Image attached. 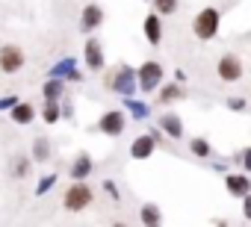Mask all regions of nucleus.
<instances>
[{"instance_id": "f257e3e1", "label": "nucleus", "mask_w": 251, "mask_h": 227, "mask_svg": "<svg viewBox=\"0 0 251 227\" xmlns=\"http://www.w3.org/2000/svg\"><path fill=\"white\" fill-rule=\"evenodd\" d=\"M92 201H95V192H92V186H89L86 180H74V183L65 189V195H62V206H65L68 212H83Z\"/></svg>"}, {"instance_id": "f03ea898", "label": "nucleus", "mask_w": 251, "mask_h": 227, "mask_svg": "<svg viewBox=\"0 0 251 227\" xmlns=\"http://www.w3.org/2000/svg\"><path fill=\"white\" fill-rule=\"evenodd\" d=\"M219 24H222V15H219V9L207 6V9H201V12L195 15V21H192V33H195V39H201V42H210V39H216V33H219Z\"/></svg>"}, {"instance_id": "7ed1b4c3", "label": "nucleus", "mask_w": 251, "mask_h": 227, "mask_svg": "<svg viewBox=\"0 0 251 227\" xmlns=\"http://www.w3.org/2000/svg\"><path fill=\"white\" fill-rule=\"evenodd\" d=\"M106 89H112V91L121 94V97H130V94L136 91V74H133V68L118 65V68L106 77Z\"/></svg>"}, {"instance_id": "20e7f679", "label": "nucleus", "mask_w": 251, "mask_h": 227, "mask_svg": "<svg viewBox=\"0 0 251 227\" xmlns=\"http://www.w3.org/2000/svg\"><path fill=\"white\" fill-rule=\"evenodd\" d=\"M160 86H163V65L154 62V59L142 62V68H139V89L151 94V91H157Z\"/></svg>"}, {"instance_id": "39448f33", "label": "nucleus", "mask_w": 251, "mask_h": 227, "mask_svg": "<svg viewBox=\"0 0 251 227\" xmlns=\"http://www.w3.org/2000/svg\"><path fill=\"white\" fill-rule=\"evenodd\" d=\"M24 68V50L18 45H3L0 47V71L3 74H18Z\"/></svg>"}, {"instance_id": "423d86ee", "label": "nucleus", "mask_w": 251, "mask_h": 227, "mask_svg": "<svg viewBox=\"0 0 251 227\" xmlns=\"http://www.w3.org/2000/svg\"><path fill=\"white\" fill-rule=\"evenodd\" d=\"M216 74H219V80H225V83H236V80L242 77V62H239V56H236V53H225V56L216 62Z\"/></svg>"}, {"instance_id": "0eeeda50", "label": "nucleus", "mask_w": 251, "mask_h": 227, "mask_svg": "<svg viewBox=\"0 0 251 227\" xmlns=\"http://www.w3.org/2000/svg\"><path fill=\"white\" fill-rule=\"evenodd\" d=\"M124 121H127V115H124L121 109H109V112H103V115H100L98 130L103 136H121L124 133Z\"/></svg>"}, {"instance_id": "6e6552de", "label": "nucleus", "mask_w": 251, "mask_h": 227, "mask_svg": "<svg viewBox=\"0 0 251 227\" xmlns=\"http://www.w3.org/2000/svg\"><path fill=\"white\" fill-rule=\"evenodd\" d=\"M157 139H160V130H151L145 136H136L133 145H130V157L133 159H148L154 154V148H157Z\"/></svg>"}, {"instance_id": "1a4fd4ad", "label": "nucleus", "mask_w": 251, "mask_h": 227, "mask_svg": "<svg viewBox=\"0 0 251 227\" xmlns=\"http://www.w3.org/2000/svg\"><path fill=\"white\" fill-rule=\"evenodd\" d=\"M142 33H145V39H148V45H160L163 42V15L160 12H148L145 15V24H142Z\"/></svg>"}, {"instance_id": "9d476101", "label": "nucleus", "mask_w": 251, "mask_h": 227, "mask_svg": "<svg viewBox=\"0 0 251 227\" xmlns=\"http://www.w3.org/2000/svg\"><path fill=\"white\" fill-rule=\"evenodd\" d=\"M83 62H86V68H92V71H100V68H103V50H100V42H98V39H89V42L83 45Z\"/></svg>"}, {"instance_id": "9b49d317", "label": "nucleus", "mask_w": 251, "mask_h": 227, "mask_svg": "<svg viewBox=\"0 0 251 227\" xmlns=\"http://www.w3.org/2000/svg\"><path fill=\"white\" fill-rule=\"evenodd\" d=\"M103 24V9L98 6V3H89L86 9H83V15H80V30L83 33H92V30H98Z\"/></svg>"}, {"instance_id": "f8f14e48", "label": "nucleus", "mask_w": 251, "mask_h": 227, "mask_svg": "<svg viewBox=\"0 0 251 227\" xmlns=\"http://www.w3.org/2000/svg\"><path fill=\"white\" fill-rule=\"evenodd\" d=\"M225 186H227V195H233V198L242 201L251 192V177L248 174H227L225 177Z\"/></svg>"}, {"instance_id": "ddd939ff", "label": "nucleus", "mask_w": 251, "mask_h": 227, "mask_svg": "<svg viewBox=\"0 0 251 227\" xmlns=\"http://www.w3.org/2000/svg\"><path fill=\"white\" fill-rule=\"evenodd\" d=\"M9 115H12L15 124H30V121L36 118V109H33L30 103H21V100H18V103L9 109Z\"/></svg>"}, {"instance_id": "4468645a", "label": "nucleus", "mask_w": 251, "mask_h": 227, "mask_svg": "<svg viewBox=\"0 0 251 227\" xmlns=\"http://www.w3.org/2000/svg\"><path fill=\"white\" fill-rule=\"evenodd\" d=\"M160 130H166L172 139H180L183 136V124H180L177 115H172V112H169V115H160Z\"/></svg>"}, {"instance_id": "2eb2a0df", "label": "nucleus", "mask_w": 251, "mask_h": 227, "mask_svg": "<svg viewBox=\"0 0 251 227\" xmlns=\"http://www.w3.org/2000/svg\"><path fill=\"white\" fill-rule=\"evenodd\" d=\"M74 59H62V62H56L53 65V71H50V77H68V80H80V71H74Z\"/></svg>"}, {"instance_id": "dca6fc26", "label": "nucleus", "mask_w": 251, "mask_h": 227, "mask_svg": "<svg viewBox=\"0 0 251 227\" xmlns=\"http://www.w3.org/2000/svg\"><path fill=\"white\" fill-rule=\"evenodd\" d=\"M62 91H65V86H62V80H59V77H50V80L45 83V89H42L45 100H59V97H62Z\"/></svg>"}, {"instance_id": "f3484780", "label": "nucleus", "mask_w": 251, "mask_h": 227, "mask_svg": "<svg viewBox=\"0 0 251 227\" xmlns=\"http://www.w3.org/2000/svg\"><path fill=\"white\" fill-rule=\"evenodd\" d=\"M89 174H92V159H89V157H80V159L71 165V177H74V180H86Z\"/></svg>"}, {"instance_id": "a211bd4d", "label": "nucleus", "mask_w": 251, "mask_h": 227, "mask_svg": "<svg viewBox=\"0 0 251 227\" xmlns=\"http://www.w3.org/2000/svg\"><path fill=\"white\" fill-rule=\"evenodd\" d=\"M59 100H45V109H42V118L48 121V124H56L59 121Z\"/></svg>"}, {"instance_id": "6ab92c4d", "label": "nucleus", "mask_w": 251, "mask_h": 227, "mask_svg": "<svg viewBox=\"0 0 251 227\" xmlns=\"http://www.w3.org/2000/svg\"><path fill=\"white\" fill-rule=\"evenodd\" d=\"M139 218H142V224H160V206L157 204H145Z\"/></svg>"}, {"instance_id": "aec40b11", "label": "nucleus", "mask_w": 251, "mask_h": 227, "mask_svg": "<svg viewBox=\"0 0 251 227\" xmlns=\"http://www.w3.org/2000/svg\"><path fill=\"white\" fill-rule=\"evenodd\" d=\"M127 112L133 118H139V121H145L148 118V106L145 103H139V100H133V97H127Z\"/></svg>"}, {"instance_id": "412c9836", "label": "nucleus", "mask_w": 251, "mask_h": 227, "mask_svg": "<svg viewBox=\"0 0 251 227\" xmlns=\"http://www.w3.org/2000/svg\"><path fill=\"white\" fill-rule=\"evenodd\" d=\"M48 154H50L48 139H36V142H33V157H36V162H45V159H48Z\"/></svg>"}, {"instance_id": "4be33fe9", "label": "nucleus", "mask_w": 251, "mask_h": 227, "mask_svg": "<svg viewBox=\"0 0 251 227\" xmlns=\"http://www.w3.org/2000/svg\"><path fill=\"white\" fill-rule=\"evenodd\" d=\"M154 12H160V15H175V12H177V0H154Z\"/></svg>"}, {"instance_id": "5701e85b", "label": "nucleus", "mask_w": 251, "mask_h": 227, "mask_svg": "<svg viewBox=\"0 0 251 227\" xmlns=\"http://www.w3.org/2000/svg\"><path fill=\"white\" fill-rule=\"evenodd\" d=\"M180 94H183V91H180L177 86H163V89H160V100H163V103H172V100L180 97Z\"/></svg>"}, {"instance_id": "b1692460", "label": "nucleus", "mask_w": 251, "mask_h": 227, "mask_svg": "<svg viewBox=\"0 0 251 227\" xmlns=\"http://www.w3.org/2000/svg\"><path fill=\"white\" fill-rule=\"evenodd\" d=\"M53 183H56V174H48V177H42V180H39V186H36V195H48V192L53 189Z\"/></svg>"}, {"instance_id": "393cba45", "label": "nucleus", "mask_w": 251, "mask_h": 227, "mask_svg": "<svg viewBox=\"0 0 251 227\" xmlns=\"http://www.w3.org/2000/svg\"><path fill=\"white\" fill-rule=\"evenodd\" d=\"M192 154H195V157H207V154H210V145H207L204 139H192Z\"/></svg>"}, {"instance_id": "a878e982", "label": "nucleus", "mask_w": 251, "mask_h": 227, "mask_svg": "<svg viewBox=\"0 0 251 227\" xmlns=\"http://www.w3.org/2000/svg\"><path fill=\"white\" fill-rule=\"evenodd\" d=\"M27 171H30V159L27 157H18L15 159V177H24Z\"/></svg>"}, {"instance_id": "bb28decb", "label": "nucleus", "mask_w": 251, "mask_h": 227, "mask_svg": "<svg viewBox=\"0 0 251 227\" xmlns=\"http://www.w3.org/2000/svg\"><path fill=\"white\" fill-rule=\"evenodd\" d=\"M18 103V97L15 94H6V97H0V109H12Z\"/></svg>"}, {"instance_id": "cd10ccee", "label": "nucleus", "mask_w": 251, "mask_h": 227, "mask_svg": "<svg viewBox=\"0 0 251 227\" xmlns=\"http://www.w3.org/2000/svg\"><path fill=\"white\" fill-rule=\"evenodd\" d=\"M242 215H245V218L251 221V192H248V195L242 198Z\"/></svg>"}, {"instance_id": "c85d7f7f", "label": "nucleus", "mask_w": 251, "mask_h": 227, "mask_svg": "<svg viewBox=\"0 0 251 227\" xmlns=\"http://www.w3.org/2000/svg\"><path fill=\"white\" fill-rule=\"evenodd\" d=\"M227 106H230V109H245V100H242V97H230Z\"/></svg>"}, {"instance_id": "c756f323", "label": "nucleus", "mask_w": 251, "mask_h": 227, "mask_svg": "<svg viewBox=\"0 0 251 227\" xmlns=\"http://www.w3.org/2000/svg\"><path fill=\"white\" fill-rule=\"evenodd\" d=\"M242 165H245V171L251 174V148H245V154H242Z\"/></svg>"}, {"instance_id": "7c9ffc66", "label": "nucleus", "mask_w": 251, "mask_h": 227, "mask_svg": "<svg viewBox=\"0 0 251 227\" xmlns=\"http://www.w3.org/2000/svg\"><path fill=\"white\" fill-rule=\"evenodd\" d=\"M103 189H106L112 198H118V189H115V183H112V180H106V183H103Z\"/></svg>"}]
</instances>
